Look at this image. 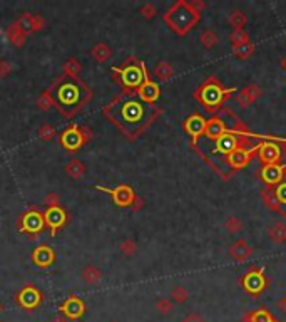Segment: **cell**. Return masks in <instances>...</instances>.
Returning a JSON list of instances; mask_svg holds the SVG:
<instances>
[{
  "label": "cell",
  "mask_w": 286,
  "mask_h": 322,
  "mask_svg": "<svg viewBox=\"0 0 286 322\" xmlns=\"http://www.w3.org/2000/svg\"><path fill=\"white\" fill-rule=\"evenodd\" d=\"M90 54H92V57L97 60V62H104V60H107L112 56V49L107 44H104V42H99V44H96L92 47Z\"/></svg>",
  "instance_id": "29"
},
{
  "label": "cell",
  "mask_w": 286,
  "mask_h": 322,
  "mask_svg": "<svg viewBox=\"0 0 286 322\" xmlns=\"http://www.w3.org/2000/svg\"><path fill=\"white\" fill-rule=\"evenodd\" d=\"M199 40H201V44H203L204 49L209 51V49H212V47H216V44H218V35H216L214 30L208 29V30H203V32H201Z\"/></svg>",
  "instance_id": "32"
},
{
  "label": "cell",
  "mask_w": 286,
  "mask_h": 322,
  "mask_svg": "<svg viewBox=\"0 0 286 322\" xmlns=\"http://www.w3.org/2000/svg\"><path fill=\"white\" fill-rule=\"evenodd\" d=\"M119 250L123 252L126 257H132V255L137 252V244L134 240H131V239H126L124 242H121Z\"/></svg>",
  "instance_id": "36"
},
{
  "label": "cell",
  "mask_w": 286,
  "mask_h": 322,
  "mask_svg": "<svg viewBox=\"0 0 286 322\" xmlns=\"http://www.w3.org/2000/svg\"><path fill=\"white\" fill-rule=\"evenodd\" d=\"M37 135H39V138L42 139V141H51V139L56 138L57 131H56V127L51 126V124H42L37 130Z\"/></svg>",
  "instance_id": "35"
},
{
  "label": "cell",
  "mask_w": 286,
  "mask_h": 322,
  "mask_svg": "<svg viewBox=\"0 0 286 322\" xmlns=\"http://www.w3.org/2000/svg\"><path fill=\"white\" fill-rule=\"evenodd\" d=\"M258 158L261 165H276L283 163V158L286 156V138H275L266 136V139L259 143L258 146Z\"/></svg>",
  "instance_id": "3"
},
{
  "label": "cell",
  "mask_w": 286,
  "mask_h": 322,
  "mask_svg": "<svg viewBox=\"0 0 286 322\" xmlns=\"http://www.w3.org/2000/svg\"><path fill=\"white\" fill-rule=\"evenodd\" d=\"M10 72H12V64L9 60H0V77L2 79L9 77Z\"/></svg>",
  "instance_id": "43"
},
{
  "label": "cell",
  "mask_w": 286,
  "mask_h": 322,
  "mask_svg": "<svg viewBox=\"0 0 286 322\" xmlns=\"http://www.w3.org/2000/svg\"><path fill=\"white\" fill-rule=\"evenodd\" d=\"M281 66H283V69H284V72H286V56L281 59Z\"/></svg>",
  "instance_id": "49"
},
{
  "label": "cell",
  "mask_w": 286,
  "mask_h": 322,
  "mask_svg": "<svg viewBox=\"0 0 286 322\" xmlns=\"http://www.w3.org/2000/svg\"><path fill=\"white\" fill-rule=\"evenodd\" d=\"M42 228H44V218H42L40 213H37V211H29V213L23 215L22 230L35 233V232H40Z\"/></svg>",
  "instance_id": "18"
},
{
  "label": "cell",
  "mask_w": 286,
  "mask_h": 322,
  "mask_svg": "<svg viewBox=\"0 0 286 322\" xmlns=\"http://www.w3.org/2000/svg\"><path fill=\"white\" fill-rule=\"evenodd\" d=\"M258 146H259V143L254 148H238L226 158V161H224V166H226V181L234 173L241 171V169H245L249 165V161L253 160V156L258 153Z\"/></svg>",
  "instance_id": "5"
},
{
  "label": "cell",
  "mask_w": 286,
  "mask_h": 322,
  "mask_svg": "<svg viewBox=\"0 0 286 322\" xmlns=\"http://www.w3.org/2000/svg\"><path fill=\"white\" fill-rule=\"evenodd\" d=\"M137 94L139 98H141L146 104H151V102L157 101V98H159L161 94V89H159V84L154 82V81H144L142 86L137 89Z\"/></svg>",
  "instance_id": "14"
},
{
  "label": "cell",
  "mask_w": 286,
  "mask_h": 322,
  "mask_svg": "<svg viewBox=\"0 0 286 322\" xmlns=\"http://www.w3.org/2000/svg\"><path fill=\"white\" fill-rule=\"evenodd\" d=\"M121 79L126 84L127 88H141L144 81H148L149 74L142 64L139 66H126V68L121 71Z\"/></svg>",
  "instance_id": "7"
},
{
  "label": "cell",
  "mask_w": 286,
  "mask_h": 322,
  "mask_svg": "<svg viewBox=\"0 0 286 322\" xmlns=\"http://www.w3.org/2000/svg\"><path fill=\"white\" fill-rule=\"evenodd\" d=\"M44 202L49 205V208H56V206H60V197L57 193H49V195H45Z\"/></svg>",
  "instance_id": "42"
},
{
  "label": "cell",
  "mask_w": 286,
  "mask_h": 322,
  "mask_svg": "<svg viewBox=\"0 0 286 322\" xmlns=\"http://www.w3.org/2000/svg\"><path fill=\"white\" fill-rule=\"evenodd\" d=\"M97 190L111 193L115 205H119V206H131L134 200H136V193H134L132 188L127 185H121L117 188H114V190H109V188H104V186H97Z\"/></svg>",
  "instance_id": "9"
},
{
  "label": "cell",
  "mask_w": 286,
  "mask_h": 322,
  "mask_svg": "<svg viewBox=\"0 0 286 322\" xmlns=\"http://www.w3.org/2000/svg\"><path fill=\"white\" fill-rule=\"evenodd\" d=\"M79 131H81V136H82L84 141H89V139L92 138V131H90L89 127H86V126L79 127Z\"/></svg>",
  "instance_id": "45"
},
{
  "label": "cell",
  "mask_w": 286,
  "mask_h": 322,
  "mask_svg": "<svg viewBox=\"0 0 286 322\" xmlns=\"http://www.w3.org/2000/svg\"><path fill=\"white\" fill-rule=\"evenodd\" d=\"M37 106L42 109V111H49L54 106V98L51 93H44L40 94V98L37 99Z\"/></svg>",
  "instance_id": "40"
},
{
  "label": "cell",
  "mask_w": 286,
  "mask_h": 322,
  "mask_svg": "<svg viewBox=\"0 0 286 322\" xmlns=\"http://www.w3.org/2000/svg\"><path fill=\"white\" fill-rule=\"evenodd\" d=\"M241 322H281V320H278L266 307H261V309H254V311L246 312L243 315Z\"/></svg>",
  "instance_id": "16"
},
{
  "label": "cell",
  "mask_w": 286,
  "mask_h": 322,
  "mask_svg": "<svg viewBox=\"0 0 286 322\" xmlns=\"http://www.w3.org/2000/svg\"><path fill=\"white\" fill-rule=\"evenodd\" d=\"M173 300L171 299H159L156 302V311L159 312L161 315H169L173 312Z\"/></svg>",
  "instance_id": "37"
},
{
  "label": "cell",
  "mask_w": 286,
  "mask_h": 322,
  "mask_svg": "<svg viewBox=\"0 0 286 322\" xmlns=\"http://www.w3.org/2000/svg\"><path fill=\"white\" fill-rule=\"evenodd\" d=\"M226 131H228L226 121L223 119L221 114H214V116H211L208 119V123H206L204 138L208 139V141H216L218 138L226 135Z\"/></svg>",
  "instance_id": "10"
},
{
  "label": "cell",
  "mask_w": 286,
  "mask_h": 322,
  "mask_svg": "<svg viewBox=\"0 0 286 322\" xmlns=\"http://www.w3.org/2000/svg\"><path fill=\"white\" fill-rule=\"evenodd\" d=\"M254 51H256V46H254L251 40L243 42V44H238V46H233V56L236 59H241V60L251 57Z\"/></svg>",
  "instance_id": "26"
},
{
  "label": "cell",
  "mask_w": 286,
  "mask_h": 322,
  "mask_svg": "<svg viewBox=\"0 0 286 322\" xmlns=\"http://www.w3.org/2000/svg\"><path fill=\"white\" fill-rule=\"evenodd\" d=\"M84 311H86V306H84V302L76 295L69 297V299L60 306V312H62V315H65L67 319H79L84 314Z\"/></svg>",
  "instance_id": "12"
},
{
  "label": "cell",
  "mask_w": 286,
  "mask_h": 322,
  "mask_svg": "<svg viewBox=\"0 0 286 322\" xmlns=\"http://www.w3.org/2000/svg\"><path fill=\"white\" fill-rule=\"evenodd\" d=\"M259 180L263 181V186L275 188L276 185L286 181V165L284 163H276V165H261L258 169Z\"/></svg>",
  "instance_id": "6"
},
{
  "label": "cell",
  "mask_w": 286,
  "mask_h": 322,
  "mask_svg": "<svg viewBox=\"0 0 286 322\" xmlns=\"http://www.w3.org/2000/svg\"><path fill=\"white\" fill-rule=\"evenodd\" d=\"M261 96H263V89L256 86V84H249V86L238 91V94H236V102H238L241 108H248V106H251L253 102H256Z\"/></svg>",
  "instance_id": "11"
},
{
  "label": "cell",
  "mask_w": 286,
  "mask_h": 322,
  "mask_svg": "<svg viewBox=\"0 0 286 322\" xmlns=\"http://www.w3.org/2000/svg\"><path fill=\"white\" fill-rule=\"evenodd\" d=\"M206 123H208V119L201 116V114H191V116L184 121V131L191 136L193 148L199 143V138L204 136Z\"/></svg>",
  "instance_id": "8"
},
{
  "label": "cell",
  "mask_w": 286,
  "mask_h": 322,
  "mask_svg": "<svg viewBox=\"0 0 286 322\" xmlns=\"http://www.w3.org/2000/svg\"><path fill=\"white\" fill-rule=\"evenodd\" d=\"M142 206H144V200L141 197H136V200H134L132 205H131V208H132V211H139Z\"/></svg>",
  "instance_id": "46"
},
{
  "label": "cell",
  "mask_w": 286,
  "mask_h": 322,
  "mask_svg": "<svg viewBox=\"0 0 286 322\" xmlns=\"http://www.w3.org/2000/svg\"><path fill=\"white\" fill-rule=\"evenodd\" d=\"M228 22H229V26L233 27V30H245L246 24H248V17H246V14H243L241 10H233L228 15Z\"/></svg>",
  "instance_id": "28"
},
{
  "label": "cell",
  "mask_w": 286,
  "mask_h": 322,
  "mask_svg": "<svg viewBox=\"0 0 286 322\" xmlns=\"http://www.w3.org/2000/svg\"><path fill=\"white\" fill-rule=\"evenodd\" d=\"M240 285L248 295L256 299L270 287V278L265 273L263 267H249V270L240 278Z\"/></svg>",
  "instance_id": "4"
},
{
  "label": "cell",
  "mask_w": 286,
  "mask_h": 322,
  "mask_svg": "<svg viewBox=\"0 0 286 322\" xmlns=\"http://www.w3.org/2000/svg\"><path fill=\"white\" fill-rule=\"evenodd\" d=\"M204 7V2H199V0H191V2L179 0L166 12L164 20L171 26L176 34L186 35L201 20V12Z\"/></svg>",
  "instance_id": "2"
},
{
  "label": "cell",
  "mask_w": 286,
  "mask_h": 322,
  "mask_svg": "<svg viewBox=\"0 0 286 322\" xmlns=\"http://www.w3.org/2000/svg\"><path fill=\"white\" fill-rule=\"evenodd\" d=\"M44 217H45V222L49 223V227L52 228V233L56 232V228H59L60 225H64V222H65V213L60 206L49 208Z\"/></svg>",
  "instance_id": "21"
},
{
  "label": "cell",
  "mask_w": 286,
  "mask_h": 322,
  "mask_svg": "<svg viewBox=\"0 0 286 322\" xmlns=\"http://www.w3.org/2000/svg\"><path fill=\"white\" fill-rule=\"evenodd\" d=\"M64 68H65L67 76H70V77H77V76L82 72L81 64H79L76 59H69V60H67V62H65Z\"/></svg>",
  "instance_id": "38"
},
{
  "label": "cell",
  "mask_w": 286,
  "mask_h": 322,
  "mask_svg": "<svg viewBox=\"0 0 286 322\" xmlns=\"http://www.w3.org/2000/svg\"><path fill=\"white\" fill-rule=\"evenodd\" d=\"M181 322H208V320L198 312H191V314H187L184 319H181Z\"/></svg>",
  "instance_id": "44"
},
{
  "label": "cell",
  "mask_w": 286,
  "mask_h": 322,
  "mask_svg": "<svg viewBox=\"0 0 286 322\" xmlns=\"http://www.w3.org/2000/svg\"><path fill=\"white\" fill-rule=\"evenodd\" d=\"M271 190H273V195H275L276 202L279 205V208L283 211V220H286V181L276 185L275 188H271Z\"/></svg>",
  "instance_id": "31"
},
{
  "label": "cell",
  "mask_w": 286,
  "mask_h": 322,
  "mask_svg": "<svg viewBox=\"0 0 286 322\" xmlns=\"http://www.w3.org/2000/svg\"><path fill=\"white\" fill-rule=\"evenodd\" d=\"M261 200H263V203H265L266 208H270L271 211H275V213H278L279 217L283 218V211H281V208H279V205L276 202L275 195H273L271 188H266V186L261 188Z\"/></svg>",
  "instance_id": "24"
},
{
  "label": "cell",
  "mask_w": 286,
  "mask_h": 322,
  "mask_svg": "<svg viewBox=\"0 0 286 322\" xmlns=\"http://www.w3.org/2000/svg\"><path fill=\"white\" fill-rule=\"evenodd\" d=\"M278 307H279V311H281L283 314H286V295L283 297L281 300H279V304H278Z\"/></svg>",
  "instance_id": "47"
},
{
  "label": "cell",
  "mask_w": 286,
  "mask_h": 322,
  "mask_svg": "<svg viewBox=\"0 0 286 322\" xmlns=\"http://www.w3.org/2000/svg\"><path fill=\"white\" fill-rule=\"evenodd\" d=\"M65 173L70 176V178H81V176L86 175V165L81 161V160H77V158H74V160H70L69 163H67V166H65Z\"/></svg>",
  "instance_id": "27"
},
{
  "label": "cell",
  "mask_w": 286,
  "mask_h": 322,
  "mask_svg": "<svg viewBox=\"0 0 286 322\" xmlns=\"http://www.w3.org/2000/svg\"><path fill=\"white\" fill-rule=\"evenodd\" d=\"M52 322H69V319L65 317V315H62V314H59V315H56V317L52 319Z\"/></svg>",
  "instance_id": "48"
},
{
  "label": "cell",
  "mask_w": 286,
  "mask_h": 322,
  "mask_svg": "<svg viewBox=\"0 0 286 322\" xmlns=\"http://www.w3.org/2000/svg\"><path fill=\"white\" fill-rule=\"evenodd\" d=\"M40 300H42V294L34 287H26L23 290H20L19 294V304L26 309L37 307Z\"/></svg>",
  "instance_id": "15"
},
{
  "label": "cell",
  "mask_w": 286,
  "mask_h": 322,
  "mask_svg": "<svg viewBox=\"0 0 286 322\" xmlns=\"http://www.w3.org/2000/svg\"><path fill=\"white\" fill-rule=\"evenodd\" d=\"M253 255V248L246 240H236L233 245L229 247V257L236 260V262H246V260Z\"/></svg>",
  "instance_id": "13"
},
{
  "label": "cell",
  "mask_w": 286,
  "mask_h": 322,
  "mask_svg": "<svg viewBox=\"0 0 286 322\" xmlns=\"http://www.w3.org/2000/svg\"><path fill=\"white\" fill-rule=\"evenodd\" d=\"M59 99L62 104H74L79 99L77 86H74V84H64V86L59 89Z\"/></svg>",
  "instance_id": "22"
},
{
  "label": "cell",
  "mask_w": 286,
  "mask_h": 322,
  "mask_svg": "<svg viewBox=\"0 0 286 322\" xmlns=\"http://www.w3.org/2000/svg\"><path fill=\"white\" fill-rule=\"evenodd\" d=\"M81 277L87 285H96L102 281V272L99 267H96V265H86L81 273Z\"/></svg>",
  "instance_id": "25"
},
{
  "label": "cell",
  "mask_w": 286,
  "mask_h": 322,
  "mask_svg": "<svg viewBox=\"0 0 286 322\" xmlns=\"http://www.w3.org/2000/svg\"><path fill=\"white\" fill-rule=\"evenodd\" d=\"M112 322H115V320H112Z\"/></svg>",
  "instance_id": "50"
},
{
  "label": "cell",
  "mask_w": 286,
  "mask_h": 322,
  "mask_svg": "<svg viewBox=\"0 0 286 322\" xmlns=\"http://www.w3.org/2000/svg\"><path fill=\"white\" fill-rule=\"evenodd\" d=\"M223 227L226 228V232H228V233H240L241 230H243V222H241V218H240V217L229 215V217L226 218V220H224Z\"/></svg>",
  "instance_id": "33"
},
{
  "label": "cell",
  "mask_w": 286,
  "mask_h": 322,
  "mask_svg": "<svg viewBox=\"0 0 286 322\" xmlns=\"http://www.w3.org/2000/svg\"><path fill=\"white\" fill-rule=\"evenodd\" d=\"M32 260H34V264L39 267H49L54 260H56V253H54L52 248L44 245V247L35 248L32 253Z\"/></svg>",
  "instance_id": "19"
},
{
  "label": "cell",
  "mask_w": 286,
  "mask_h": 322,
  "mask_svg": "<svg viewBox=\"0 0 286 322\" xmlns=\"http://www.w3.org/2000/svg\"><path fill=\"white\" fill-rule=\"evenodd\" d=\"M229 39H231V44L238 46V44H243V42L249 40V34L246 32V30H233L231 35H229Z\"/></svg>",
  "instance_id": "39"
},
{
  "label": "cell",
  "mask_w": 286,
  "mask_h": 322,
  "mask_svg": "<svg viewBox=\"0 0 286 322\" xmlns=\"http://www.w3.org/2000/svg\"><path fill=\"white\" fill-rule=\"evenodd\" d=\"M187 299H189V290L182 285H176V287L171 290V300L178 302V304H184Z\"/></svg>",
  "instance_id": "34"
},
{
  "label": "cell",
  "mask_w": 286,
  "mask_h": 322,
  "mask_svg": "<svg viewBox=\"0 0 286 322\" xmlns=\"http://www.w3.org/2000/svg\"><path fill=\"white\" fill-rule=\"evenodd\" d=\"M154 74H156L157 79H159V81H169V79L174 76V69H173V66L168 62V60H161V62L156 66Z\"/></svg>",
  "instance_id": "30"
},
{
  "label": "cell",
  "mask_w": 286,
  "mask_h": 322,
  "mask_svg": "<svg viewBox=\"0 0 286 322\" xmlns=\"http://www.w3.org/2000/svg\"><path fill=\"white\" fill-rule=\"evenodd\" d=\"M141 14H142V17H146V19H153V17L157 14V10H156V7L153 4L148 2L141 7Z\"/></svg>",
  "instance_id": "41"
},
{
  "label": "cell",
  "mask_w": 286,
  "mask_h": 322,
  "mask_svg": "<svg viewBox=\"0 0 286 322\" xmlns=\"http://www.w3.org/2000/svg\"><path fill=\"white\" fill-rule=\"evenodd\" d=\"M268 237H270L271 242L275 244H284L286 242V223L281 222H275L268 228Z\"/></svg>",
  "instance_id": "23"
},
{
  "label": "cell",
  "mask_w": 286,
  "mask_h": 322,
  "mask_svg": "<svg viewBox=\"0 0 286 322\" xmlns=\"http://www.w3.org/2000/svg\"><path fill=\"white\" fill-rule=\"evenodd\" d=\"M236 93H238L236 88H224V84L216 76H208L204 82L194 91V98L203 104L206 111L214 116V114L221 113L226 101L231 99V96Z\"/></svg>",
  "instance_id": "1"
},
{
  "label": "cell",
  "mask_w": 286,
  "mask_h": 322,
  "mask_svg": "<svg viewBox=\"0 0 286 322\" xmlns=\"http://www.w3.org/2000/svg\"><path fill=\"white\" fill-rule=\"evenodd\" d=\"M82 143H84V139H82L81 131H79L77 126H72V127H69V130L64 131L62 144H64L65 149H77Z\"/></svg>",
  "instance_id": "17"
},
{
  "label": "cell",
  "mask_w": 286,
  "mask_h": 322,
  "mask_svg": "<svg viewBox=\"0 0 286 322\" xmlns=\"http://www.w3.org/2000/svg\"><path fill=\"white\" fill-rule=\"evenodd\" d=\"M7 39L15 47L23 46V42H26V39H27V30L22 27V24L19 20H17L15 24H12V26L7 29Z\"/></svg>",
  "instance_id": "20"
}]
</instances>
